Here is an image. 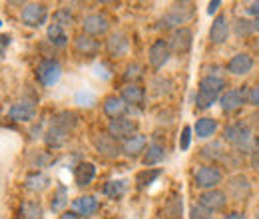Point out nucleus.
Returning <instances> with one entry per match:
<instances>
[{
	"mask_svg": "<svg viewBox=\"0 0 259 219\" xmlns=\"http://www.w3.org/2000/svg\"><path fill=\"white\" fill-rule=\"evenodd\" d=\"M76 124H78V116L70 110H62V112L54 114L52 124L46 132V144L50 148H60L68 140L70 132L76 127Z\"/></svg>",
	"mask_w": 259,
	"mask_h": 219,
	"instance_id": "f257e3e1",
	"label": "nucleus"
},
{
	"mask_svg": "<svg viewBox=\"0 0 259 219\" xmlns=\"http://www.w3.org/2000/svg\"><path fill=\"white\" fill-rule=\"evenodd\" d=\"M224 140L233 144L237 150L241 152H255V140L251 136V129L249 125L243 124V122H235V124L226 125L224 129Z\"/></svg>",
	"mask_w": 259,
	"mask_h": 219,
	"instance_id": "f03ea898",
	"label": "nucleus"
},
{
	"mask_svg": "<svg viewBox=\"0 0 259 219\" xmlns=\"http://www.w3.org/2000/svg\"><path fill=\"white\" fill-rule=\"evenodd\" d=\"M60 76H62V66L54 58H44L36 68V80L46 88L54 86L60 80Z\"/></svg>",
	"mask_w": 259,
	"mask_h": 219,
	"instance_id": "7ed1b4c3",
	"label": "nucleus"
},
{
	"mask_svg": "<svg viewBox=\"0 0 259 219\" xmlns=\"http://www.w3.org/2000/svg\"><path fill=\"white\" fill-rule=\"evenodd\" d=\"M20 18L26 26L30 28H40L42 24H46L48 20V6L46 4H40V2H30L22 8L20 12Z\"/></svg>",
	"mask_w": 259,
	"mask_h": 219,
	"instance_id": "20e7f679",
	"label": "nucleus"
},
{
	"mask_svg": "<svg viewBox=\"0 0 259 219\" xmlns=\"http://www.w3.org/2000/svg\"><path fill=\"white\" fill-rule=\"evenodd\" d=\"M108 134L116 140H128L132 136L138 134V124L132 120V118H126V116H120V118H114L110 120L108 124Z\"/></svg>",
	"mask_w": 259,
	"mask_h": 219,
	"instance_id": "39448f33",
	"label": "nucleus"
},
{
	"mask_svg": "<svg viewBox=\"0 0 259 219\" xmlns=\"http://www.w3.org/2000/svg\"><path fill=\"white\" fill-rule=\"evenodd\" d=\"M36 108H38V104L34 98H20L16 104H12L8 116L14 122H30L36 116Z\"/></svg>",
	"mask_w": 259,
	"mask_h": 219,
	"instance_id": "423d86ee",
	"label": "nucleus"
},
{
	"mask_svg": "<svg viewBox=\"0 0 259 219\" xmlns=\"http://www.w3.org/2000/svg\"><path fill=\"white\" fill-rule=\"evenodd\" d=\"M195 188L201 189H213L222 182V171L215 165H203L195 171Z\"/></svg>",
	"mask_w": 259,
	"mask_h": 219,
	"instance_id": "0eeeda50",
	"label": "nucleus"
},
{
	"mask_svg": "<svg viewBox=\"0 0 259 219\" xmlns=\"http://www.w3.org/2000/svg\"><path fill=\"white\" fill-rule=\"evenodd\" d=\"M94 146H96L98 154L108 157V159H116V157L122 154V146L110 134H100L96 140H94Z\"/></svg>",
	"mask_w": 259,
	"mask_h": 219,
	"instance_id": "6e6552de",
	"label": "nucleus"
},
{
	"mask_svg": "<svg viewBox=\"0 0 259 219\" xmlns=\"http://www.w3.org/2000/svg\"><path fill=\"white\" fill-rule=\"evenodd\" d=\"M227 203V195L220 189H207L199 195V205L205 207L207 211L215 213V211H222Z\"/></svg>",
	"mask_w": 259,
	"mask_h": 219,
	"instance_id": "1a4fd4ad",
	"label": "nucleus"
},
{
	"mask_svg": "<svg viewBox=\"0 0 259 219\" xmlns=\"http://www.w3.org/2000/svg\"><path fill=\"white\" fill-rule=\"evenodd\" d=\"M171 56V50L167 46V40H156L152 46H150V52H148V60H150V66L160 70L163 68V64H167Z\"/></svg>",
	"mask_w": 259,
	"mask_h": 219,
	"instance_id": "9d476101",
	"label": "nucleus"
},
{
	"mask_svg": "<svg viewBox=\"0 0 259 219\" xmlns=\"http://www.w3.org/2000/svg\"><path fill=\"white\" fill-rule=\"evenodd\" d=\"M192 40H194V34L190 28H178V30L171 32V36L167 40V46H169V50H174L178 54H184L192 48Z\"/></svg>",
	"mask_w": 259,
	"mask_h": 219,
	"instance_id": "9b49d317",
	"label": "nucleus"
},
{
	"mask_svg": "<svg viewBox=\"0 0 259 219\" xmlns=\"http://www.w3.org/2000/svg\"><path fill=\"white\" fill-rule=\"evenodd\" d=\"M82 28H84V32L88 36H92V38L94 36H104L108 32V28H110V20H108L106 14H90V16L84 18Z\"/></svg>",
	"mask_w": 259,
	"mask_h": 219,
	"instance_id": "f8f14e48",
	"label": "nucleus"
},
{
	"mask_svg": "<svg viewBox=\"0 0 259 219\" xmlns=\"http://www.w3.org/2000/svg\"><path fill=\"white\" fill-rule=\"evenodd\" d=\"M128 48H130V40H128V36L122 34V32L112 34V36L108 38V42H106V50H108V54L114 56V58L124 56V54L128 52Z\"/></svg>",
	"mask_w": 259,
	"mask_h": 219,
	"instance_id": "ddd939ff",
	"label": "nucleus"
},
{
	"mask_svg": "<svg viewBox=\"0 0 259 219\" xmlns=\"http://www.w3.org/2000/svg\"><path fill=\"white\" fill-rule=\"evenodd\" d=\"M184 6H186V4H176V6L162 18L160 28H174V26H180L182 22H186V20L192 16V12H184Z\"/></svg>",
	"mask_w": 259,
	"mask_h": 219,
	"instance_id": "4468645a",
	"label": "nucleus"
},
{
	"mask_svg": "<svg viewBox=\"0 0 259 219\" xmlns=\"http://www.w3.org/2000/svg\"><path fill=\"white\" fill-rule=\"evenodd\" d=\"M94 178H96V165H94V163L82 161V163L76 165V169H74V180H76V184H78L80 188L90 186V184L94 182Z\"/></svg>",
	"mask_w": 259,
	"mask_h": 219,
	"instance_id": "2eb2a0df",
	"label": "nucleus"
},
{
	"mask_svg": "<svg viewBox=\"0 0 259 219\" xmlns=\"http://www.w3.org/2000/svg\"><path fill=\"white\" fill-rule=\"evenodd\" d=\"M74 213L80 217H92L98 211V199L94 195H82L74 201Z\"/></svg>",
	"mask_w": 259,
	"mask_h": 219,
	"instance_id": "dca6fc26",
	"label": "nucleus"
},
{
	"mask_svg": "<svg viewBox=\"0 0 259 219\" xmlns=\"http://www.w3.org/2000/svg\"><path fill=\"white\" fill-rule=\"evenodd\" d=\"M227 36H229V22H227V16L220 14V16L213 20L211 28H209V40H211L213 44H224L227 40Z\"/></svg>",
	"mask_w": 259,
	"mask_h": 219,
	"instance_id": "f3484780",
	"label": "nucleus"
},
{
	"mask_svg": "<svg viewBox=\"0 0 259 219\" xmlns=\"http://www.w3.org/2000/svg\"><path fill=\"white\" fill-rule=\"evenodd\" d=\"M74 48L82 56H96L100 52V42L94 40L92 36H88V34H80L76 38V42H74Z\"/></svg>",
	"mask_w": 259,
	"mask_h": 219,
	"instance_id": "a211bd4d",
	"label": "nucleus"
},
{
	"mask_svg": "<svg viewBox=\"0 0 259 219\" xmlns=\"http://www.w3.org/2000/svg\"><path fill=\"white\" fill-rule=\"evenodd\" d=\"M227 191H229V195H231L233 199L241 201V199L249 193V182H247V178H245V176H233V178H229V182H227Z\"/></svg>",
	"mask_w": 259,
	"mask_h": 219,
	"instance_id": "6ab92c4d",
	"label": "nucleus"
},
{
	"mask_svg": "<svg viewBox=\"0 0 259 219\" xmlns=\"http://www.w3.org/2000/svg\"><path fill=\"white\" fill-rule=\"evenodd\" d=\"M253 68V58L249 56V54H235L229 64H227V70L231 72V74H235V76H243V74H247L249 70Z\"/></svg>",
	"mask_w": 259,
	"mask_h": 219,
	"instance_id": "aec40b11",
	"label": "nucleus"
},
{
	"mask_svg": "<svg viewBox=\"0 0 259 219\" xmlns=\"http://www.w3.org/2000/svg\"><path fill=\"white\" fill-rule=\"evenodd\" d=\"M122 100L128 104L130 108H134V106H142L144 100H146V92H144L142 86H138L136 82H132V84H128V86L122 90Z\"/></svg>",
	"mask_w": 259,
	"mask_h": 219,
	"instance_id": "412c9836",
	"label": "nucleus"
},
{
	"mask_svg": "<svg viewBox=\"0 0 259 219\" xmlns=\"http://www.w3.org/2000/svg\"><path fill=\"white\" fill-rule=\"evenodd\" d=\"M243 102H245V96L241 90H229L226 94L222 96V100H220V104H222V110L224 112H235V110H239L241 106H243Z\"/></svg>",
	"mask_w": 259,
	"mask_h": 219,
	"instance_id": "4be33fe9",
	"label": "nucleus"
},
{
	"mask_svg": "<svg viewBox=\"0 0 259 219\" xmlns=\"http://www.w3.org/2000/svg\"><path fill=\"white\" fill-rule=\"evenodd\" d=\"M126 110H128V104H126L120 96H108V98L104 100V112H106V116H110L112 120L124 116Z\"/></svg>",
	"mask_w": 259,
	"mask_h": 219,
	"instance_id": "5701e85b",
	"label": "nucleus"
},
{
	"mask_svg": "<svg viewBox=\"0 0 259 219\" xmlns=\"http://www.w3.org/2000/svg\"><path fill=\"white\" fill-rule=\"evenodd\" d=\"M122 152L130 157H136V156H140L142 152H146V136L136 134V136L128 138V140L122 144Z\"/></svg>",
	"mask_w": 259,
	"mask_h": 219,
	"instance_id": "b1692460",
	"label": "nucleus"
},
{
	"mask_svg": "<svg viewBox=\"0 0 259 219\" xmlns=\"http://www.w3.org/2000/svg\"><path fill=\"white\" fill-rule=\"evenodd\" d=\"M48 186H50V178L46 173H42V171H32L24 180V188L28 189V191H36V193L44 191Z\"/></svg>",
	"mask_w": 259,
	"mask_h": 219,
	"instance_id": "393cba45",
	"label": "nucleus"
},
{
	"mask_svg": "<svg viewBox=\"0 0 259 219\" xmlns=\"http://www.w3.org/2000/svg\"><path fill=\"white\" fill-rule=\"evenodd\" d=\"M20 219H44V209L38 201H24L18 209Z\"/></svg>",
	"mask_w": 259,
	"mask_h": 219,
	"instance_id": "a878e982",
	"label": "nucleus"
},
{
	"mask_svg": "<svg viewBox=\"0 0 259 219\" xmlns=\"http://www.w3.org/2000/svg\"><path fill=\"white\" fill-rule=\"evenodd\" d=\"M199 88L201 90H207V92H213V94H222V90L226 88V80L222 76H215V74H209L205 76L201 82H199Z\"/></svg>",
	"mask_w": 259,
	"mask_h": 219,
	"instance_id": "bb28decb",
	"label": "nucleus"
},
{
	"mask_svg": "<svg viewBox=\"0 0 259 219\" xmlns=\"http://www.w3.org/2000/svg\"><path fill=\"white\" fill-rule=\"evenodd\" d=\"M163 157H165V148L158 142H152L146 150V156H144V165H154V163H160Z\"/></svg>",
	"mask_w": 259,
	"mask_h": 219,
	"instance_id": "cd10ccee",
	"label": "nucleus"
},
{
	"mask_svg": "<svg viewBox=\"0 0 259 219\" xmlns=\"http://www.w3.org/2000/svg\"><path fill=\"white\" fill-rule=\"evenodd\" d=\"M218 129V122L213 118H199L195 122V136L197 138H209Z\"/></svg>",
	"mask_w": 259,
	"mask_h": 219,
	"instance_id": "c85d7f7f",
	"label": "nucleus"
},
{
	"mask_svg": "<svg viewBox=\"0 0 259 219\" xmlns=\"http://www.w3.org/2000/svg\"><path fill=\"white\" fill-rule=\"evenodd\" d=\"M48 40H50L54 46L62 48V46H66V42H68V34H66V30L60 24L52 22V24L48 26Z\"/></svg>",
	"mask_w": 259,
	"mask_h": 219,
	"instance_id": "c756f323",
	"label": "nucleus"
},
{
	"mask_svg": "<svg viewBox=\"0 0 259 219\" xmlns=\"http://www.w3.org/2000/svg\"><path fill=\"white\" fill-rule=\"evenodd\" d=\"M162 176V169H144V171H140L138 176H136V184H138V188H148V186H152L158 178Z\"/></svg>",
	"mask_w": 259,
	"mask_h": 219,
	"instance_id": "7c9ffc66",
	"label": "nucleus"
},
{
	"mask_svg": "<svg viewBox=\"0 0 259 219\" xmlns=\"http://www.w3.org/2000/svg\"><path fill=\"white\" fill-rule=\"evenodd\" d=\"M104 193H106L110 199H120V197L126 193V182H124V180L108 182V184L104 186Z\"/></svg>",
	"mask_w": 259,
	"mask_h": 219,
	"instance_id": "2f4dec72",
	"label": "nucleus"
},
{
	"mask_svg": "<svg viewBox=\"0 0 259 219\" xmlns=\"http://www.w3.org/2000/svg\"><path fill=\"white\" fill-rule=\"evenodd\" d=\"M215 100H218V94L199 88L197 94H195V108H197V110H207L209 106L215 104Z\"/></svg>",
	"mask_w": 259,
	"mask_h": 219,
	"instance_id": "473e14b6",
	"label": "nucleus"
},
{
	"mask_svg": "<svg viewBox=\"0 0 259 219\" xmlns=\"http://www.w3.org/2000/svg\"><path fill=\"white\" fill-rule=\"evenodd\" d=\"M66 203H68V189L64 186H58L56 191H54V195H52L50 207H52V211H60Z\"/></svg>",
	"mask_w": 259,
	"mask_h": 219,
	"instance_id": "72a5a7b5",
	"label": "nucleus"
},
{
	"mask_svg": "<svg viewBox=\"0 0 259 219\" xmlns=\"http://www.w3.org/2000/svg\"><path fill=\"white\" fill-rule=\"evenodd\" d=\"M165 213H167V219H182V197L178 195L169 197L165 203Z\"/></svg>",
	"mask_w": 259,
	"mask_h": 219,
	"instance_id": "f704fd0d",
	"label": "nucleus"
},
{
	"mask_svg": "<svg viewBox=\"0 0 259 219\" xmlns=\"http://www.w3.org/2000/svg\"><path fill=\"white\" fill-rule=\"evenodd\" d=\"M201 157H207V159H220V157H224V148H222V144L213 142V144L205 146V148L201 150Z\"/></svg>",
	"mask_w": 259,
	"mask_h": 219,
	"instance_id": "c9c22d12",
	"label": "nucleus"
},
{
	"mask_svg": "<svg viewBox=\"0 0 259 219\" xmlns=\"http://www.w3.org/2000/svg\"><path fill=\"white\" fill-rule=\"evenodd\" d=\"M54 22L60 24L62 28H66V26L74 24V16H72V12H70L68 8H60V10L54 12Z\"/></svg>",
	"mask_w": 259,
	"mask_h": 219,
	"instance_id": "e433bc0d",
	"label": "nucleus"
},
{
	"mask_svg": "<svg viewBox=\"0 0 259 219\" xmlns=\"http://www.w3.org/2000/svg\"><path fill=\"white\" fill-rule=\"evenodd\" d=\"M253 30H255V24H253V22H249L247 18H239V20H237V24H235V32H237V36H249Z\"/></svg>",
	"mask_w": 259,
	"mask_h": 219,
	"instance_id": "4c0bfd02",
	"label": "nucleus"
},
{
	"mask_svg": "<svg viewBox=\"0 0 259 219\" xmlns=\"http://www.w3.org/2000/svg\"><path fill=\"white\" fill-rule=\"evenodd\" d=\"M190 219H213V215H211V211H207V209L201 207V205H192V209H190Z\"/></svg>",
	"mask_w": 259,
	"mask_h": 219,
	"instance_id": "58836bf2",
	"label": "nucleus"
},
{
	"mask_svg": "<svg viewBox=\"0 0 259 219\" xmlns=\"http://www.w3.org/2000/svg\"><path fill=\"white\" fill-rule=\"evenodd\" d=\"M190 142H192V127L186 125V127L182 129V136H180V150L186 152V150L190 148Z\"/></svg>",
	"mask_w": 259,
	"mask_h": 219,
	"instance_id": "ea45409f",
	"label": "nucleus"
},
{
	"mask_svg": "<svg viewBox=\"0 0 259 219\" xmlns=\"http://www.w3.org/2000/svg\"><path fill=\"white\" fill-rule=\"evenodd\" d=\"M76 102L80 104V106H94L96 104V98H94V94H90V92H78L76 94Z\"/></svg>",
	"mask_w": 259,
	"mask_h": 219,
	"instance_id": "a19ab883",
	"label": "nucleus"
},
{
	"mask_svg": "<svg viewBox=\"0 0 259 219\" xmlns=\"http://www.w3.org/2000/svg\"><path fill=\"white\" fill-rule=\"evenodd\" d=\"M126 80H136V78H140L142 76V66L140 64H132L128 66V70H126Z\"/></svg>",
	"mask_w": 259,
	"mask_h": 219,
	"instance_id": "79ce46f5",
	"label": "nucleus"
},
{
	"mask_svg": "<svg viewBox=\"0 0 259 219\" xmlns=\"http://www.w3.org/2000/svg\"><path fill=\"white\" fill-rule=\"evenodd\" d=\"M10 38H12L10 34H2V36H0V56H2V54H4V50L8 48V44H10Z\"/></svg>",
	"mask_w": 259,
	"mask_h": 219,
	"instance_id": "37998d69",
	"label": "nucleus"
},
{
	"mask_svg": "<svg viewBox=\"0 0 259 219\" xmlns=\"http://www.w3.org/2000/svg\"><path fill=\"white\" fill-rule=\"evenodd\" d=\"M249 100H251V104L259 106V84L255 86V88H251V92H249Z\"/></svg>",
	"mask_w": 259,
	"mask_h": 219,
	"instance_id": "c03bdc74",
	"label": "nucleus"
},
{
	"mask_svg": "<svg viewBox=\"0 0 259 219\" xmlns=\"http://www.w3.org/2000/svg\"><path fill=\"white\" fill-rule=\"evenodd\" d=\"M220 6H222V2H220V0H213V2H209V4H207V14H215Z\"/></svg>",
	"mask_w": 259,
	"mask_h": 219,
	"instance_id": "a18cd8bd",
	"label": "nucleus"
},
{
	"mask_svg": "<svg viewBox=\"0 0 259 219\" xmlns=\"http://www.w3.org/2000/svg\"><path fill=\"white\" fill-rule=\"evenodd\" d=\"M251 167H253L255 171H259V150H255L253 156H251Z\"/></svg>",
	"mask_w": 259,
	"mask_h": 219,
	"instance_id": "49530a36",
	"label": "nucleus"
},
{
	"mask_svg": "<svg viewBox=\"0 0 259 219\" xmlns=\"http://www.w3.org/2000/svg\"><path fill=\"white\" fill-rule=\"evenodd\" d=\"M224 219H245V215H243L241 211H231V213H227Z\"/></svg>",
	"mask_w": 259,
	"mask_h": 219,
	"instance_id": "de8ad7c7",
	"label": "nucleus"
},
{
	"mask_svg": "<svg viewBox=\"0 0 259 219\" xmlns=\"http://www.w3.org/2000/svg\"><path fill=\"white\" fill-rule=\"evenodd\" d=\"M247 12H249V14H255V16H259V2H253V4H249Z\"/></svg>",
	"mask_w": 259,
	"mask_h": 219,
	"instance_id": "09e8293b",
	"label": "nucleus"
},
{
	"mask_svg": "<svg viewBox=\"0 0 259 219\" xmlns=\"http://www.w3.org/2000/svg\"><path fill=\"white\" fill-rule=\"evenodd\" d=\"M60 219H80V215H76L74 211H66V213L60 215Z\"/></svg>",
	"mask_w": 259,
	"mask_h": 219,
	"instance_id": "8fccbe9b",
	"label": "nucleus"
},
{
	"mask_svg": "<svg viewBox=\"0 0 259 219\" xmlns=\"http://www.w3.org/2000/svg\"><path fill=\"white\" fill-rule=\"evenodd\" d=\"M255 28L259 30V16H257V22H255Z\"/></svg>",
	"mask_w": 259,
	"mask_h": 219,
	"instance_id": "3c124183",
	"label": "nucleus"
},
{
	"mask_svg": "<svg viewBox=\"0 0 259 219\" xmlns=\"http://www.w3.org/2000/svg\"><path fill=\"white\" fill-rule=\"evenodd\" d=\"M257 219H259V215H257Z\"/></svg>",
	"mask_w": 259,
	"mask_h": 219,
	"instance_id": "603ef678",
	"label": "nucleus"
}]
</instances>
